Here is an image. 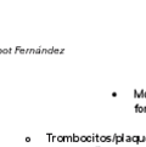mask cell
<instances>
[{
	"label": "cell",
	"mask_w": 146,
	"mask_h": 147,
	"mask_svg": "<svg viewBox=\"0 0 146 147\" xmlns=\"http://www.w3.org/2000/svg\"><path fill=\"white\" fill-rule=\"evenodd\" d=\"M137 96H145L146 97V92H135Z\"/></svg>",
	"instance_id": "6da1fadb"
}]
</instances>
